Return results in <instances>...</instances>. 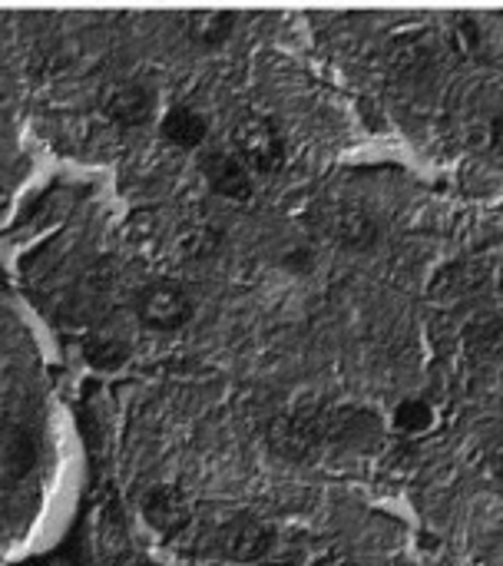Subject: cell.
<instances>
[{
	"label": "cell",
	"mask_w": 503,
	"mask_h": 566,
	"mask_svg": "<svg viewBox=\"0 0 503 566\" xmlns=\"http://www.w3.org/2000/svg\"><path fill=\"white\" fill-rule=\"evenodd\" d=\"M232 143H235L239 159L255 172H275L285 163V143L279 136L275 123L265 116H245L235 126Z\"/></svg>",
	"instance_id": "1"
},
{
	"label": "cell",
	"mask_w": 503,
	"mask_h": 566,
	"mask_svg": "<svg viewBox=\"0 0 503 566\" xmlns=\"http://www.w3.org/2000/svg\"><path fill=\"white\" fill-rule=\"evenodd\" d=\"M136 308H139L143 325H149L156 332H176L192 318V298L172 282H156V285L143 289Z\"/></svg>",
	"instance_id": "2"
},
{
	"label": "cell",
	"mask_w": 503,
	"mask_h": 566,
	"mask_svg": "<svg viewBox=\"0 0 503 566\" xmlns=\"http://www.w3.org/2000/svg\"><path fill=\"white\" fill-rule=\"evenodd\" d=\"M103 113L119 126H143L153 116V93L143 83H113L103 96Z\"/></svg>",
	"instance_id": "3"
},
{
	"label": "cell",
	"mask_w": 503,
	"mask_h": 566,
	"mask_svg": "<svg viewBox=\"0 0 503 566\" xmlns=\"http://www.w3.org/2000/svg\"><path fill=\"white\" fill-rule=\"evenodd\" d=\"M202 176L206 182L212 186L216 196H226V199H245L252 192V179H249V166L229 153H206L202 159Z\"/></svg>",
	"instance_id": "4"
},
{
	"label": "cell",
	"mask_w": 503,
	"mask_h": 566,
	"mask_svg": "<svg viewBox=\"0 0 503 566\" xmlns=\"http://www.w3.org/2000/svg\"><path fill=\"white\" fill-rule=\"evenodd\" d=\"M206 129H209L206 116L192 106H172L163 116V139L179 149H196L206 139Z\"/></svg>",
	"instance_id": "5"
},
{
	"label": "cell",
	"mask_w": 503,
	"mask_h": 566,
	"mask_svg": "<svg viewBox=\"0 0 503 566\" xmlns=\"http://www.w3.org/2000/svg\"><path fill=\"white\" fill-rule=\"evenodd\" d=\"M438 415L434 408L425 401V398H405L398 408H395V428L405 434V438H421L434 428Z\"/></svg>",
	"instance_id": "6"
},
{
	"label": "cell",
	"mask_w": 503,
	"mask_h": 566,
	"mask_svg": "<svg viewBox=\"0 0 503 566\" xmlns=\"http://www.w3.org/2000/svg\"><path fill=\"white\" fill-rule=\"evenodd\" d=\"M192 36L199 43L216 46V43H222L229 36V20L219 17V13H199V17H192Z\"/></svg>",
	"instance_id": "7"
},
{
	"label": "cell",
	"mask_w": 503,
	"mask_h": 566,
	"mask_svg": "<svg viewBox=\"0 0 503 566\" xmlns=\"http://www.w3.org/2000/svg\"><path fill=\"white\" fill-rule=\"evenodd\" d=\"M491 468H494V478L503 484V444L491 451Z\"/></svg>",
	"instance_id": "8"
}]
</instances>
